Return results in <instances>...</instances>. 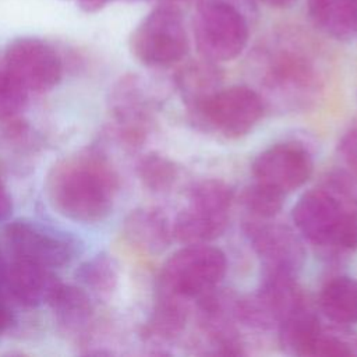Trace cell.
I'll use <instances>...</instances> for the list:
<instances>
[{
  "label": "cell",
  "mask_w": 357,
  "mask_h": 357,
  "mask_svg": "<svg viewBox=\"0 0 357 357\" xmlns=\"http://www.w3.org/2000/svg\"><path fill=\"white\" fill-rule=\"evenodd\" d=\"M46 195L63 218L78 223H98L113 211L119 176L95 149H85L56 162L47 173Z\"/></svg>",
  "instance_id": "obj_1"
},
{
  "label": "cell",
  "mask_w": 357,
  "mask_h": 357,
  "mask_svg": "<svg viewBox=\"0 0 357 357\" xmlns=\"http://www.w3.org/2000/svg\"><path fill=\"white\" fill-rule=\"evenodd\" d=\"M231 199L233 191L225 181H198L190 190L188 205L173 222V237L185 245L206 244L218 238L227 227Z\"/></svg>",
  "instance_id": "obj_2"
},
{
  "label": "cell",
  "mask_w": 357,
  "mask_h": 357,
  "mask_svg": "<svg viewBox=\"0 0 357 357\" xmlns=\"http://www.w3.org/2000/svg\"><path fill=\"white\" fill-rule=\"evenodd\" d=\"M226 255L216 247L188 244L163 264L159 291L177 297H201L220 283L226 273Z\"/></svg>",
  "instance_id": "obj_3"
},
{
  "label": "cell",
  "mask_w": 357,
  "mask_h": 357,
  "mask_svg": "<svg viewBox=\"0 0 357 357\" xmlns=\"http://www.w3.org/2000/svg\"><path fill=\"white\" fill-rule=\"evenodd\" d=\"M130 47L145 66L163 67L181 60L188 50V38L180 10L170 1L158 6L135 28Z\"/></svg>",
  "instance_id": "obj_4"
},
{
  "label": "cell",
  "mask_w": 357,
  "mask_h": 357,
  "mask_svg": "<svg viewBox=\"0 0 357 357\" xmlns=\"http://www.w3.org/2000/svg\"><path fill=\"white\" fill-rule=\"evenodd\" d=\"M194 35L199 53L209 61L236 59L248 40V25L243 14L223 0L202 3L195 14Z\"/></svg>",
  "instance_id": "obj_5"
},
{
  "label": "cell",
  "mask_w": 357,
  "mask_h": 357,
  "mask_svg": "<svg viewBox=\"0 0 357 357\" xmlns=\"http://www.w3.org/2000/svg\"><path fill=\"white\" fill-rule=\"evenodd\" d=\"M4 240L13 258L52 269L70 264L79 247L68 233L31 219H14L7 223Z\"/></svg>",
  "instance_id": "obj_6"
},
{
  "label": "cell",
  "mask_w": 357,
  "mask_h": 357,
  "mask_svg": "<svg viewBox=\"0 0 357 357\" xmlns=\"http://www.w3.org/2000/svg\"><path fill=\"white\" fill-rule=\"evenodd\" d=\"M4 70L28 93H45L59 85L64 66L50 43L39 38L24 36L7 45Z\"/></svg>",
  "instance_id": "obj_7"
},
{
  "label": "cell",
  "mask_w": 357,
  "mask_h": 357,
  "mask_svg": "<svg viewBox=\"0 0 357 357\" xmlns=\"http://www.w3.org/2000/svg\"><path fill=\"white\" fill-rule=\"evenodd\" d=\"M205 124L227 138L247 135L264 114L261 96L248 86L218 89L192 110Z\"/></svg>",
  "instance_id": "obj_8"
},
{
  "label": "cell",
  "mask_w": 357,
  "mask_h": 357,
  "mask_svg": "<svg viewBox=\"0 0 357 357\" xmlns=\"http://www.w3.org/2000/svg\"><path fill=\"white\" fill-rule=\"evenodd\" d=\"M312 159L298 144H276L262 151L252 162L257 181L268 184L283 194L301 187L312 174Z\"/></svg>",
  "instance_id": "obj_9"
},
{
  "label": "cell",
  "mask_w": 357,
  "mask_h": 357,
  "mask_svg": "<svg viewBox=\"0 0 357 357\" xmlns=\"http://www.w3.org/2000/svg\"><path fill=\"white\" fill-rule=\"evenodd\" d=\"M344 209L339 199L326 190L304 192L293 208L291 218L297 230L312 244L333 243Z\"/></svg>",
  "instance_id": "obj_10"
},
{
  "label": "cell",
  "mask_w": 357,
  "mask_h": 357,
  "mask_svg": "<svg viewBox=\"0 0 357 357\" xmlns=\"http://www.w3.org/2000/svg\"><path fill=\"white\" fill-rule=\"evenodd\" d=\"M244 230L265 269L294 273L303 264L301 243L287 226L250 220L245 222Z\"/></svg>",
  "instance_id": "obj_11"
},
{
  "label": "cell",
  "mask_w": 357,
  "mask_h": 357,
  "mask_svg": "<svg viewBox=\"0 0 357 357\" xmlns=\"http://www.w3.org/2000/svg\"><path fill=\"white\" fill-rule=\"evenodd\" d=\"M60 282L52 268L13 258L6 265L3 291L20 305L33 308L47 305Z\"/></svg>",
  "instance_id": "obj_12"
},
{
  "label": "cell",
  "mask_w": 357,
  "mask_h": 357,
  "mask_svg": "<svg viewBox=\"0 0 357 357\" xmlns=\"http://www.w3.org/2000/svg\"><path fill=\"white\" fill-rule=\"evenodd\" d=\"M126 238L137 248L158 254L170 244L172 226L166 215L158 208H138L131 211L123 225Z\"/></svg>",
  "instance_id": "obj_13"
},
{
  "label": "cell",
  "mask_w": 357,
  "mask_h": 357,
  "mask_svg": "<svg viewBox=\"0 0 357 357\" xmlns=\"http://www.w3.org/2000/svg\"><path fill=\"white\" fill-rule=\"evenodd\" d=\"M47 305L59 326L68 333L85 331L93 318L91 294L79 284H66L60 282Z\"/></svg>",
  "instance_id": "obj_14"
},
{
  "label": "cell",
  "mask_w": 357,
  "mask_h": 357,
  "mask_svg": "<svg viewBox=\"0 0 357 357\" xmlns=\"http://www.w3.org/2000/svg\"><path fill=\"white\" fill-rule=\"evenodd\" d=\"M314 24L326 35L347 40L357 33V6L354 0H308Z\"/></svg>",
  "instance_id": "obj_15"
},
{
  "label": "cell",
  "mask_w": 357,
  "mask_h": 357,
  "mask_svg": "<svg viewBox=\"0 0 357 357\" xmlns=\"http://www.w3.org/2000/svg\"><path fill=\"white\" fill-rule=\"evenodd\" d=\"M321 310L335 324L357 322V280L339 276L326 283L319 297Z\"/></svg>",
  "instance_id": "obj_16"
},
{
  "label": "cell",
  "mask_w": 357,
  "mask_h": 357,
  "mask_svg": "<svg viewBox=\"0 0 357 357\" xmlns=\"http://www.w3.org/2000/svg\"><path fill=\"white\" fill-rule=\"evenodd\" d=\"M321 333L318 317L307 304L297 308L279 322V339L287 351L307 357L312 342Z\"/></svg>",
  "instance_id": "obj_17"
},
{
  "label": "cell",
  "mask_w": 357,
  "mask_h": 357,
  "mask_svg": "<svg viewBox=\"0 0 357 357\" xmlns=\"http://www.w3.org/2000/svg\"><path fill=\"white\" fill-rule=\"evenodd\" d=\"M75 279L91 296L107 298L117 287L119 265L110 254L98 252L78 265Z\"/></svg>",
  "instance_id": "obj_18"
},
{
  "label": "cell",
  "mask_w": 357,
  "mask_h": 357,
  "mask_svg": "<svg viewBox=\"0 0 357 357\" xmlns=\"http://www.w3.org/2000/svg\"><path fill=\"white\" fill-rule=\"evenodd\" d=\"M220 78V73L213 66V61L205 60L183 67L177 73L176 82L183 93V99L194 110L218 91Z\"/></svg>",
  "instance_id": "obj_19"
},
{
  "label": "cell",
  "mask_w": 357,
  "mask_h": 357,
  "mask_svg": "<svg viewBox=\"0 0 357 357\" xmlns=\"http://www.w3.org/2000/svg\"><path fill=\"white\" fill-rule=\"evenodd\" d=\"M178 298L177 296L159 291L151 319L144 328L146 337L169 340L184 329L187 311Z\"/></svg>",
  "instance_id": "obj_20"
},
{
  "label": "cell",
  "mask_w": 357,
  "mask_h": 357,
  "mask_svg": "<svg viewBox=\"0 0 357 357\" xmlns=\"http://www.w3.org/2000/svg\"><path fill=\"white\" fill-rule=\"evenodd\" d=\"M137 176L149 191L162 192L169 190L177 178V166L166 156L149 152L137 163Z\"/></svg>",
  "instance_id": "obj_21"
},
{
  "label": "cell",
  "mask_w": 357,
  "mask_h": 357,
  "mask_svg": "<svg viewBox=\"0 0 357 357\" xmlns=\"http://www.w3.org/2000/svg\"><path fill=\"white\" fill-rule=\"evenodd\" d=\"M284 194L268 184L257 181L241 194V202L254 216L259 219L273 218L283 206Z\"/></svg>",
  "instance_id": "obj_22"
},
{
  "label": "cell",
  "mask_w": 357,
  "mask_h": 357,
  "mask_svg": "<svg viewBox=\"0 0 357 357\" xmlns=\"http://www.w3.org/2000/svg\"><path fill=\"white\" fill-rule=\"evenodd\" d=\"M271 79L279 85H293V86H307L314 77L311 66L294 54L279 56L271 70Z\"/></svg>",
  "instance_id": "obj_23"
},
{
  "label": "cell",
  "mask_w": 357,
  "mask_h": 357,
  "mask_svg": "<svg viewBox=\"0 0 357 357\" xmlns=\"http://www.w3.org/2000/svg\"><path fill=\"white\" fill-rule=\"evenodd\" d=\"M28 92L6 71L0 70V121H10L26 106Z\"/></svg>",
  "instance_id": "obj_24"
},
{
  "label": "cell",
  "mask_w": 357,
  "mask_h": 357,
  "mask_svg": "<svg viewBox=\"0 0 357 357\" xmlns=\"http://www.w3.org/2000/svg\"><path fill=\"white\" fill-rule=\"evenodd\" d=\"M353 349L342 339L331 335H324L322 332L312 342L308 356L310 357H329V356H353Z\"/></svg>",
  "instance_id": "obj_25"
},
{
  "label": "cell",
  "mask_w": 357,
  "mask_h": 357,
  "mask_svg": "<svg viewBox=\"0 0 357 357\" xmlns=\"http://www.w3.org/2000/svg\"><path fill=\"white\" fill-rule=\"evenodd\" d=\"M332 244L347 250L357 248V211L344 212Z\"/></svg>",
  "instance_id": "obj_26"
},
{
  "label": "cell",
  "mask_w": 357,
  "mask_h": 357,
  "mask_svg": "<svg viewBox=\"0 0 357 357\" xmlns=\"http://www.w3.org/2000/svg\"><path fill=\"white\" fill-rule=\"evenodd\" d=\"M339 152L344 163L357 173V124L343 135L339 144Z\"/></svg>",
  "instance_id": "obj_27"
},
{
  "label": "cell",
  "mask_w": 357,
  "mask_h": 357,
  "mask_svg": "<svg viewBox=\"0 0 357 357\" xmlns=\"http://www.w3.org/2000/svg\"><path fill=\"white\" fill-rule=\"evenodd\" d=\"M11 213H13V199L3 178L0 177V222L8 220Z\"/></svg>",
  "instance_id": "obj_28"
},
{
  "label": "cell",
  "mask_w": 357,
  "mask_h": 357,
  "mask_svg": "<svg viewBox=\"0 0 357 357\" xmlns=\"http://www.w3.org/2000/svg\"><path fill=\"white\" fill-rule=\"evenodd\" d=\"M13 324H14V314L3 296V289L0 287V335L4 333Z\"/></svg>",
  "instance_id": "obj_29"
},
{
  "label": "cell",
  "mask_w": 357,
  "mask_h": 357,
  "mask_svg": "<svg viewBox=\"0 0 357 357\" xmlns=\"http://www.w3.org/2000/svg\"><path fill=\"white\" fill-rule=\"evenodd\" d=\"M113 0H78L79 7L86 13H96Z\"/></svg>",
  "instance_id": "obj_30"
},
{
  "label": "cell",
  "mask_w": 357,
  "mask_h": 357,
  "mask_svg": "<svg viewBox=\"0 0 357 357\" xmlns=\"http://www.w3.org/2000/svg\"><path fill=\"white\" fill-rule=\"evenodd\" d=\"M264 1L273 7H286V6L291 4L294 0H264Z\"/></svg>",
  "instance_id": "obj_31"
},
{
  "label": "cell",
  "mask_w": 357,
  "mask_h": 357,
  "mask_svg": "<svg viewBox=\"0 0 357 357\" xmlns=\"http://www.w3.org/2000/svg\"><path fill=\"white\" fill-rule=\"evenodd\" d=\"M6 265H7V261L4 259L1 251H0V287L3 289V276H4V271H6Z\"/></svg>",
  "instance_id": "obj_32"
},
{
  "label": "cell",
  "mask_w": 357,
  "mask_h": 357,
  "mask_svg": "<svg viewBox=\"0 0 357 357\" xmlns=\"http://www.w3.org/2000/svg\"><path fill=\"white\" fill-rule=\"evenodd\" d=\"M356 1V6H357V0H354Z\"/></svg>",
  "instance_id": "obj_33"
}]
</instances>
